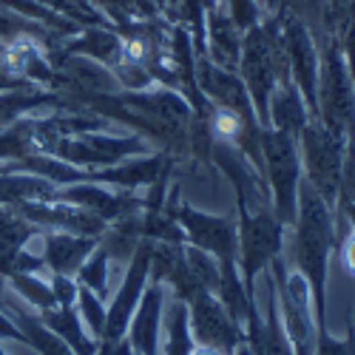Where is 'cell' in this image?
Returning <instances> with one entry per match:
<instances>
[{
  "mask_svg": "<svg viewBox=\"0 0 355 355\" xmlns=\"http://www.w3.org/2000/svg\"><path fill=\"white\" fill-rule=\"evenodd\" d=\"M159 302L162 293L159 287L145 293V302L137 310V321L131 330V341L139 355H157V330H159Z\"/></svg>",
  "mask_w": 355,
  "mask_h": 355,
  "instance_id": "obj_13",
  "label": "cell"
},
{
  "mask_svg": "<svg viewBox=\"0 0 355 355\" xmlns=\"http://www.w3.org/2000/svg\"><path fill=\"white\" fill-rule=\"evenodd\" d=\"M49 248H51V250H49V259H51L54 268H57V270H69V268H74V264L85 256L88 242H77V239H54Z\"/></svg>",
  "mask_w": 355,
  "mask_h": 355,
  "instance_id": "obj_17",
  "label": "cell"
},
{
  "mask_svg": "<svg viewBox=\"0 0 355 355\" xmlns=\"http://www.w3.org/2000/svg\"><path fill=\"white\" fill-rule=\"evenodd\" d=\"M295 261L299 273L307 279L318 330H327V259L336 245V222L330 205L324 202L310 182L299 185V208H295Z\"/></svg>",
  "mask_w": 355,
  "mask_h": 355,
  "instance_id": "obj_1",
  "label": "cell"
},
{
  "mask_svg": "<svg viewBox=\"0 0 355 355\" xmlns=\"http://www.w3.org/2000/svg\"><path fill=\"white\" fill-rule=\"evenodd\" d=\"M83 279H85L88 287H94V290L103 293V287H105V253L94 256V261L83 270Z\"/></svg>",
  "mask_w": 355,
  "mask_h": 355,
  "instance_id": "obj_21",
  "label": "cell"
},
{
  "mask_svg": "<svg viewBox=\"0 0 355 355\" xmlns=\"http://www.w3.org/2000/svg\"><path fill=\"white\" fill-rule=\"evenodd\" d=\"M242 227H239V250H242V270H245V290L253 295L256 273H264L268 264L279 256L282 239H284V225L268 214H248L245 205H239Z\"/></svg>",
  "mask_w": 355,
  "mask_h": 355,
  "instance_id": "obj_7",
  "label": "cell"
},
{
  "mask_svg": "<svg viewBox=\"0 0 355 355\" xmlns=\"http://www.w3.org/2000/svg\"><path fill=\"white\" fill-rule=\"evenodd\" d=\"M259 145L273 191V208H276L273 216L282 225H293L295 208H299V185H302V162L299 154H295V137L276 128H261Z\"/></svg>",
  "mask_w": 355,
  "mask_h": 355,
  "instance_id": "obj_4",
  "label": "cell"
},
{
  "mask_svg": "<svg viewBox=\"0 0 355 355\" xmlns=\"http://www.w3.org/2000/svg\"><path fill=\"white\" fill-rule=\"evenodd\" d=\"M256 15H259V9H256L253 0H233V17H236V26L250 28V26L256 23Z\"/></svg>",
  "mask_w": 355,
  "mask_h": 355,
  "instance_id": "obj_22",
  "label": "cell"
},
{
  "mask_svg": "<svg viewBox=\"0 0 355 355\" xmlns=\"http://www.w3.org/2000/svg\"><path fill=\"white\" fill-rule=\"evenodd\" d=\"M341 261H344V268L355 276V227L347 230L344 242H341Z\"/></svg>",
  "mask_w": 355,
  "mask_h": 355,
  "instance_id": "obj_23",
  "label": "cell"
},
{
  "mask_svg": "<svg viewBox=\"0 0 355 355\" xmlns=\"http://www.w3.org/2000/svg\"><path fill=\"white\" fill-rule=\"evenodd\" d=\"M83 295V313H85V318H88V324L97 330V333H103L105 330V313L100 310V304H97V299L88 290H83L80 293Z\"/></svg>",
  "mask_w": 355,
  "mask_h": 355,
  "instance_id": "obj_20",
  "label": "cell"
},
{
  "mask_svg": "<svg viewBox=\"0 0 355 355\" xmlns=\"http://www.w3.org/2000/svg\"><path fill=\"white\" fill-rule=\"evenodd\" d=\"M191 355H222V352H216V349H211V347H196Z\"/></svg>",
  "mask_w": 355,
  "mask_h": 355,
  "instance_id": "obj_24",
  "label": "cell"
},
{
  "mask_svg": "<svg viewBox=\"0 0 355 355\" xmlns=\"http://www.w3.org/2000/svg\"><path fill=\"white\" fill-rule=\"evenodd\" d=\"M193 341H191V327H188V307L176 302L168 310V344L165 355H191Z\"/></svg>",
  "mask_w": 355,
  "mask_h": 355,
  "instance_id": "obj_14",
  "label": "cell"
},
{
  "mask_svg": "<svg viewBox=\"0 0 355 355\" xmlns=\"http://www.w3.org/2000/svg\"><path fill=\"white\" fill-rule=\"evenodd\" d=\"M336 35L341 40V49L347 54V60H349V77H352V85H355V0H352V6L347 9L344 20L336 26Z\"/></svg>",
  "mask_w": 355,
  "mask_h": 355,
  "instance_id": "obj_19",
  "label": "cell"
},
{
  "mask_svg": "<svg viewBox=\"0 0 355 355\" xmlns=\"http://www.w3.org/2000/svg\"><path fill=\"white\" fill-rule=\"evenodd\" d=\"M270 276L273 284L282 293V304H284V333L290 338L293 355H313L315 349V336H318V321L313 318V293L307 279L299 270H290L287 261L276 256L270 261Z\"/></svg>",
  "mask_w": 355,
  "mask_h": 355,
  "instance_id": "obj_5",
  "label": "cell"
},
{
  "mask_svg": "<svg viewBox=\"0 0 355 355\" xmlns=\"http://www.w3.org/2000/svg\"><path fill=\"white\" fill-rule=\"evenodd\" d=\"M279 12H290L299 17L310 32L318 28L321 23H330V6L327 0H273Z\"/></svg>",
  "mask_w": 355,
  "mask_h": 355,
  "instance_id": "obj_15",
  "label": "cell"
},
{
  "mask_svg": "<svg viewBox=\"0 0 355 355\" xmlns=\"http://www.w3.org/2000/svg\"><path fill=\"white\" fill-rule=\"evenodd\" d=\"M182 225L191 236V242L219 259V264H236V227H230L227 219L208 216L191 208H182Z\"/></svg>",
  "mask_w": 355,
  "mask_h": 355,
  "instance_id": "obj_10",
  "label": "cell"
},
{
  "mask_svg": "<svg viewBox=\"0 0 355 355\" xmlns=\"http://www.w3.org/2000/svg\"><path fill=\"white\" fill-rule=\"evenodd\" d=\"M302 145H304V165H307V182L315 188V193L333 208L341 182V162H344V139H338L333 131H327L321 123H307L302 128Z\"/></svg>",
  "mask_w": 355,
  "mask_h": 355,
  "instance_id": "obj_6",
  "label": "cell"
},
{
  "mask_svg": "<svg viewBox=\"0 0 355 355\" xmlns=\"http://www.w3.org/2000/svg\"><path fill=\"white\" fill-rule=\"evenodd\" d=\"M270 128L276 131H284L290 137H299L302 128L307 125V105L299 94L295 83L284 80L282 88H276V94H270Z\"/></svg>",
  "mask_w": 355,
  "mask_h": 355,
  "instance_id": "obj_12",
  "label": "cell"
},
{
  "mask_svg": "<svg viewBox=\"0 0 355 355\" xmlns=\"http://www.w3.org/2000/svg\"><path fill=\"white\" fill-rule=\"evenodd\" d=\"M282 23V40H284V54L287 66L293 69L295 88L307 105L310 114H318V57H315V43L313 32L290 12H279Z\"/></svg>",
  "mask_w": 355,
  "mask_h": 355,
  "instance_id": "obj_8",
  "label": "cell"
},
{
  "mask_svg": "<svg viewBox=\"0 0 355 355\" xmlns=\"http://www.w3.org/2000/svg\"><path fill=\"white\" fill-rule=\"evenodd\" d=\"M191 304H193V310H191L188 321L193 324V336H196L199 347H211L222 355H233L245 344L239 324L230 318V313L219 302L211 299L208 290L199 293Z\"/></svg>",
  "mask_w": 355,
  "mask_h": 355,
  "instance_id": "obj_9",
  "label": "cell"
},
{
  "mask_svg": "<svg viewBox=\"0 0 355 355\" xmlns=\"http://www.w3.org/2000/svg\"><path fill=\"white\" fill-rule=\"evenodd\" d=\"M315 97H318L321 125L344 142L355 139V85L336 32L327 37V54H324V71L318 77Z\"/></svg>",
  "mask_w": 355,
  "mask_h": 355,
  "instance_id": "obj_3",
  "label": "cell"
},
{
  "mask_svg": "<svg viewBox=\"0 0 355 355\" xmlns=\"http://www.w3.org/2000/svg\"><path fill=\"white\" fill-rule=\"evenodd\" d=\"M159 171V159H142V162H134L116 173H108V180H116V182H125V185H137V182H151Z\"/></svg>",
  "mask_w": 355,
  "mask_h": 355,
  "instance_id": "obj_18",
  "label": "cell"
},
{
  "mask_svg": "<svg viewBox=\"0 0 355 355\" xmlns=\"http://www.w3.org/2000/svg\"><path fill=\"white\" fill-rule=\"evenodd\" d=\"M282 57L284 54V40H282V23L268 20L264 26H250L245 37V51H242V74H245V88L253 103V111H259V120L264 128H270V94L276 92V83L282 77Z\"/></svg>",
  "mask_w": 355,
  "mask_h": 355,
  "instance_id": "obj_2",
  "label": "cell"
},
{
  "mask_svg": "<svg viewBox=\"0 0 355 355\" xmlns=\"http://www.w3.org/2000/svg\"><path fill=\"white\" fill-rule=\"evenodd\" d=\"M236 23H227L222 17H214L211 20V37H214V46H216V57L222 63H233L239 57V40H236V32H233Z\"/></svg>",
  "mask_w": 355,
  "mask_h": 355,
  "instance_id": "obj_16",
  "label": "cell"
},
{
  "mask_svg": "<svg viewBox=\"0 0 355 355\" xmlns=\"http://www.w3.org/2000/svg\"><path fill=\"white\" fill-rule=\"evenodd\" d=\"M148 259H151V253H148V248H142L131 264V270H128V279L125 284L120 287V295H116V302H114V310L111 315L105 318V333L108 338H120V333L125 330V324H128V315L137 304V295L142 290V282H145V273H148Z\"/></svg>",
  "mask_w": 355,
  "mask_h": 355,
  "instance_id": "obj_11",
  "label": "cell"
}]
</instances>
